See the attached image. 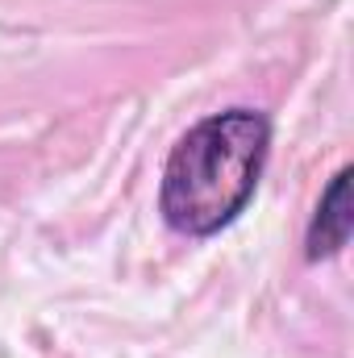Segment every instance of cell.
Masks as SVG:
<instances>
[{"instance_id": "1", "label": "cell", "mask_w": 354, "mask_h": 358, "mask_svg": "<svg viewBox=\"0 0 354 358\" xmlns=\"http://www.w3.org/2000/svg\"><path fill=\"white\" fill-rule=\"evenodd\" d=\"M267 150L271 125L255 108H225L196 121L163 167L159 208L167 225L192 238L225 229L250 204Z\"/></svg>"}, {"instance_id": "2", "label": "cell", "mask_w": 354, "mask_h": 358, "mask_svg": "<svg viewBox=\"0 0 354 358\" xmlns=\"http://www.w3.org/2000/svg\"><path fill=\"white\" fill-rule=\"evenodd\" d=\"M346 179L351 171H342V176L334 179V187H330V196L321 200V208H317V221H313V229H309V242L330 225V234H325V242H321V255H334L342 242H346V234H351V204H346Z\"/></svg>"}]
</instances>
